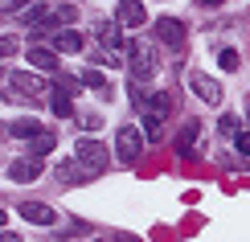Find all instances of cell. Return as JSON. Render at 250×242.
I'll list each match as a JSON object with an SVG mask.
<instances>
[{
	"label": "cell",
	"instance_id": "6da1fadb",
	"mask_svg": "<svg viewBox=\"0 0 250 242\" xmlns=\"http://www.w3.org/2000/svg\"><path fill=\"white\" fill-rule=\"evenodd\" d=\"M127 58H131V78L135 82H152L156 78V70H160V58H156V45L152 41H131V49H127Z\"/></svg>",
	"mask_w": 250,
	"mask_h": 242
},
{
	"label": "cell",
	"instance_id": "7a4b0ae2",
	"mask_svg": "<svg viewBox=\"0 0 250 242\" xmlns=\"http://www.w3.org/2000/svg\"><path fill=\"white\" fill-rule=\"evenodd\" d=\"M156 37H160L172 54H185V45H189V33H185V25L176 17H160L156 21Z\"/></svg>",
	"mask_w": 250,
	"mask_h": 242
},
{
	"label": "cell",
	"instance_id": "3957f363",
	"mask_svg": "<svg viewBox=\"0 0 250 242\" xmlns=\"http://www.w3.org/2000/svg\"><path fill=\"white\" fill-rule=\"evenodd\" d=\"M140 152H144V135L135 132V128H119V135H115V156L123 164H135L140 160Z\"/></svg>",
	"mask_w": 250,
	"mask_h": 242
},
{
	"label": "cell",
	"instance_id": "277c9868",
	"mask_svg": "<svg viewBox=\"0 0 250 242\" xmlns=\"http://www.w3.org/2000/svg\"><path fill=\"white\" fill-rule=\"evenodd\" d=\"M74 156H78V160L82 164H86V168H95V173H103V168H107V148H103V140H78L74 144Z\"/></svg>",
	"mask_w": 250,
	"mask_h": 242
},
{
	"label": "cell",
	"instance_id": "5b68a950",
	"mask_svg": "<svg viewBox=\"0 0 250 242\" xmlns=\"http://www.w3.org/2000/svg\"><path fill=\"white\" fill-rule=\"evenodd\" d=\"M189 90L201 103H209V107H222V87H217L209 74H201V70H193V74H189Z\"/></svg>",
	"mask_w": 250,
	"mask_h": 242
},
{
	"label": "cell",
	"instance_id": "8992f818",
	"mask_svg": "<svg viewBox=\"0 0 250 242\" xmlns=\"http://www.w3.org/2000/svg\"><path fill=\"white\" fill-rule=\"evenodd\" d=\"M90 176H99V173H95V168H86L78 156L58 160V181H62V185H82V181H90Z\"/></svg>",
	"mask_w": 250,
	"mask_h": 242
},
{
	"label": "cell",
	"instance_id": "52a82bcc",
	"mask_svg": "<svg viewBox=\"0 0 250 242\" xmlns=\"http://www.w3.org/2000/svg\"><path fill=\"white\" fill-rule=\"evenodd\" d=\"M41 176V156H21V160L8 164V181L25 185V181H37Z\"/></svg>",
	"mask_w": 250,
	"mask_h": 242
},
{
	"label": "cell",
	"instance_id": "ba28073f",
	"mask_svg": "<svg viewBox=\"0 0 250 242\" xmlns=\"http://www.w3.org/2000/svg\"><path fill=\"white\" fill-rule=\"evenodd\" d=\"M8 87H13L17 94H41V90H45V82H41L33 70H13V74H8Z\"/></svg>",
	"mask_w": 250,
	"mask_h": 242
},
{
	"label": "cell",
	"instance_id": "9c48e42d",
	"mask_svg": "<svg viewBox=\"0 0 250 242\" xmlns=\"http://www.w3.org/2000/svg\"><path fill=\"white\" fill-rule=\"evenodd\" d=\"M21 218L33 222V226H54V222H58V214H54L45 201H25V205H21Z\"/></svg>",
	"mask_w": 250,
	"mask_h": 242
},
{
	"label": "cell",
	"instance_id": "30bf717a",
	"mask_svg": "<svg viewBox=\"0 0 250 242\" xmlns=\"http://www.w3.org/2000/svg\"><path fill=\"white\" fill-rule=\"evenodd\" d=\"M115 21H119V25H127V29H140L144 21H148V13H144V4H140V0H119Z\"/></svg>",
	"mask_w": 250,
	"mask_h": 242
},
{
	"label": "cell",
	"instance_id": "8fae6325",
	"mask_svg": "<svg viewBox=\"0 0 250 242\" xmlns=\"http://www.w3.org/2000/svg\"><path fill=\"white\" fill-rule=\"evenodd\" d=\"M29 66L41 70V74H58V58H54V49H45V45L29 49Z\"/></svg>",
	"mask_w": 250,
	"mask_h": 242
},
{
	"label": "cell",
	"instance_id": "7c38bea8",
	"mask_svg": "<svg viewBox=\"0 0 250 242\" xmlns=\"http://www.w3.org/2000/svg\"><path fill=\"white\" fill-rule=\"evenodd\" d=\"M197 140H201V123H185L181 135H176V152H181V156H193Z\"/></svg>",
	"mask_w": 250,
	"mask_h": 242
},
{
	"label": "cell",
	"instance_id": "4fadbf2b",
	"mask_svg": "<svg viewBox=\"0 0 250 242\" xmlns=\"http://www.w3.org/2000/svg\"><path fill=\"white\" fill-rule=\"evenodd\" d=\"M95 37H99L107 49H115V54H119V21H99V25H95Z\"/></svg>",
	"mask_w": 250,
	"mask_h": 242
},
{
	"label": "cell",
	"instance_id": "5bb4252c",
	"mask_svg": "<svg viewBox=\"0 0 250 242\" xmlns=\"http://www.w3.org/2000/svg\"><path fill=\"white\" fill-rule=\"evenodd\" d=\"M8 135H17V140H33V135H41V123L37 119H13V123H8Z\"/></svg>",
	"mask_w": 250,
	"mask_h": 242
},
{
	"label": "cell",
	"instance_id": "9a60e30c",
	"mask_svg": "<svg viewBox=\"0 0 250 242\" xmlns=\"http://www.w3.org/2000/svg\"><path fill=\"white\" fill-rule=\"evenodd\" d=\"M54 49H62V54H78V49H82V37L74 33V29H62V33L54 37Z\"/></svg>",
	"mask_w": 250,
	"mask_h": 242
},
{
	"label": "cell",
	"instance_id": "2e32d148",
	"mask_svg": "<svg viewBox=\"0 0 250 242\" xmlns=\"http://www.w3.org/2000/svg\"><path fill=\"white\" fill-rule=\"evenodd\" d=\"M54 115H62V119H66V115H74V103H70V90L62 87V82H54Z\"/></svg>",
	"mask_w": 250,
	"mask_h": 242
},
{
	"label": "cell",
	"instance_id": "e0dca14e",
	"mask_svg": "<svg viewBox=\"0 0 250 242\" xmlns=\"http://www.w3.org/2000/svg\"><path fill=\"white\" fill-rule=\"evenodd\" d=\"M49 152H54V135L41 132V135H33V140H29V152H25V156H49Z\"/></svg>",
	"mask_w": 250,
	"mask_h": 242
},
{
	"label": "cell",
	"instance_id": "ac0fdd59",
	"mask_svg": "<svg viewBox=\"0 0 250 242\" xmlns=\"http://www.w3.org/2000/svg\"><path fill=\"white\" fill-rule=\"evenodd\" d=\"M160 115H144V140L148 144H160V135H164V128H160Z\"/></svg>",
	"mask_w": 250,
	"mask_h": 242
},
{
	"label": "cell",
	"instance_id": "d6986e66",
	"mask_svg": "<svg viewBox=\"0 0 250 242\" xmlns=\"http://www.w3.org/2000/svg\"><path fill=\"white\" fill-rule=\"evenodd\" d=\"M217 66H222V70H230V74H234V70L242 66V58H238V49H222V54H217Z\"/></svg>",
	"mask_w": 250,
	"mask_h": 242
},
{
	"label": "cell",
	"instance_id": "ffe728a7",
	"mask_svg": "<svg viewBox=\"0 0 250 242\" xmlns=\"http://www.w3.org/2000/svg\"><path fill=\"white\" fill-rule=\"evenodd\" d=\"M82 82H86V87H90V90H111V82H107V78H103V74H99V70H86V74H82Z\"/></svg>",
	"mask_w": 250,
	"mask_h": 242
},
{
	"label": "cell",
	"instance_id": "44dd1931",
	"mask_svg": "<svg viewBox=\"0 0 250 242\" xmlns=\"http://www.w3.org/2000/svg\"><path fill=\"white\" fill-rule=\"evenodd\" d=\"M54 17L66 25V21H78V8H74V4H58V8H54Z\"/></svg>",
	"mask_w": 250,
	"mask_h": 242
},
{
	"label": "cell",
	"instance_id": "7402d4cb",
	"mask_svg": "<svg viewBox=\"0 0 250 242\" xmlns=\"http://www.w3.org/2000/svg\"><path fill=\"white\" fill-rule=\"evenodd\" d=\"M78 119H82V128H86V132H99V128H103V119H99L95 111H86V115H78Z\"/></svg>",
	"mask_w": 250,
	"mask_h": 242
},
{
	"label": "cell",
	"instance_id": "603a6c76",
	"mask_svg": "<svg viewBox=\"0 0 250 242\" xmlns=\"http://www.w3.org/2000/svg\"><path fill=\"white\" fill-rule=\"evenodd\" d=\"M222 135H242V132H238V119H234V115H222Z\"/></svg>",
	"mask_w": 250,
	"mask_h": 242
},
{
	"label": "cell",
	"instance_id": "cb8c5ba5",
	"mask_svg": "<svg viewBox=\"0 0 250 242\" xmlns=\"http://www.w3.org/2000/svg\"><path fill=\"white\" fill-rule=\"evenodd\" d=\"M0 54H4V58L17 54V37H0Z\"/></svg>",
	"mask_w": 250,
	"mask_h": 242
},
{
	"label": "cell",
	"instance_id": "d4e9b609",
	"mask_svg": "<svg viewBox=\"0 0 250 242\" xmlns=\"http://www.w3.org/2000/svg\"><path fill=\"white\" fill-rule=\"evenodd\" d=\"M234 140H238V152H242V156H250V132H242V135H234Z\"/></svg>",
	"mask_w": 250,
	"mask_h": 242
},
{
	"label": "cell",
	"instance_id": "484cf974",
	"mask_svg": "<svg viewBox=\"0 0 250 242\" xmlns=\"http://www.w3.org/2000/svg\"><path fill=\"white\" fill-rule=\"evenodd\" d=\"M21 4H29V0H4V4H0V8H4V13H17Z\"/></svg>",
	"mask_w": 250,
	"mask_h": 242
},
{
	"label": "cell",
	"instance_id": "4316f807",
	"mask_svg": "<svg viewBox=\"0 0 250 242\" xmlns=\"http://www.w3.org/2000/svg\"><path fill=\"white\" fill-rule=\"evenodd\" d=\"M0 242H21V238L13 234V230H4V234H0Z\"/></svg>",
	"mask_w": 250,
	"mask_h": 242
},
{
	"label": "cell",
	"instance_id": "83f0119b",
	"mask_svg": "<svg viewBox=\"0 0 250 242\" xmlns=\"http://www.w3.org/2000/svg\"><path fill=\"white\" fill-rule=\"evenodd\" d=\"M201 4H209V8H213V4H222V0H201Z\"/></svg>",
	"mask_w": 250,
	"mask_h": 242
}]
</instances>
